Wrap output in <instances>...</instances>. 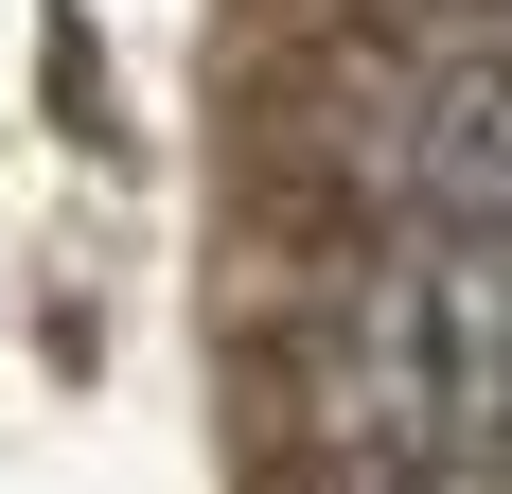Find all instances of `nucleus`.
<instances>
[{"instance_id":"f257e3e1","label":"nucleus","mask_w":512,"mask_h":494,"mask_svg":"<svg viewBox=\"0 0 512 494\" xmlns=\"http://www.w3.org/2000/svg\"><path fill=\"white\" fill-rule=\"evenodd\" d=\"M318 442L371 477L424 459H512V212L407 230L318 336Z\"/></svg>"},{"instance_id":"f03ea898","label":"nucleus","mask_w":512,"mask_h":494,"mask_svg":"<svg viewBox=\"0 0 512 494\" xmlns=\"http://www.w3.org/2000/svg\"><path fill=\"white\" fill-rule=\"evenodd\" d=\"M354 177L407 212V230L512 212V53H407V71L354 106Z\"/></svg>"},{"instance_id":"7ed1b4c3","label":"nucleus","mask_w":512,"mask_h":494,"mask_svg":"<svg viewBox=\"0 0 512 494\" xmlns=\"http://www.w3.org/2000/svg\"><path fill=\"white\" fill-rule=\"evenodd\" d=\"M389 494H512V459H424V477H389Z\"/></svg>"}]
</instances>
